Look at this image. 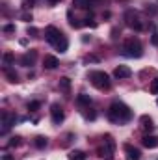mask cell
Here are the masks:
<instances>
[{
  "label": "cell",
  "instance_id": "6da1fadb",
  "mask_svg": "<svg viewBox=\"0 0 158 160\" xmlns=\"http://www.w3.org/2000/svg\"><path fill=\"white\" fill-rule=\"evenodd\" d=\"M108 118H110V121H116V123H125V121H128L132 118V112H130V108L126 104L114 102L110 106V110H108Z\"/></svg>",
  "mask_w": 158,
  "mask_h": 160
},
{
  "label": "cell",
  "instance_id": "ac0fdd59",
  "mask_svg": "<svg viewBox=\"0 0 158 160\" xmlns=\"http://www.w3.org/2000/svg\"><path fill=\"white\" fill-rule=\"evenodd\" d=\"M69 160H86V155L82 151H71L69 153Z\"/></svg>",
  "mask_w": 158,
  "mask_h": 160
},
{
  "label": "cell",
  "instance_id": "5b68a950",
  "mask_svg": "<svg viewBox=\"0 0 158 160\" xmlns=\"http://www.w3.org/2000/svg\"><path fill=\"white\" fill-rule=\"evenodd\" d=\"M15 123H17V116H15V114H11V112H2V132L9 130Z\"/></svg>",
  "mask_w": 158,
  "mask_h": 160
},
{
  "label": "cell",
  "instance_id": "7402d4cb",
  "mask_svg": "<svg viewBox=\"0 0 158 160\" xmlns=\"http://www.w3.org/2000/svg\"><path fill=\"white\" fill-rule=\"evenodd\" d=\"M151 93L158 95V78H155L153 82H151Z\"/></svg>",
  "mask_w": 158,
  "mask_h": 160
},
{
  "label": "cell",
  "instance_id": "5bb4252c",
  "mask_svg": "<svg viewBox=\"0 0 158 160\" xmlns=\"http://www.w3.org/2000/svg\"><path fill=\"white\" fill-rule=\"evenodd\" d=\"M2 62H4V67L7 69V67H9V65H11V63L15 62V56H13L11 52H6V54L2 56Z\"/></svg>",
  "mask_w": 158,
  "mask_h": 160
},
{
  "label": "cell",
  "instance_id": "f1b7e54d",
  "mask_svg": "<svg viewBox=\"0 0 158 160\" xmlns=\"http://www.w3.org/2000/svg\"><path fill=\"white\" fill-rule=\"evenodd\" d=\"M2 160H13V158H11L9 155H4V157H2Z\"/></svg>",
  "mask_w": 158,
  "mask_h": 160
},
{
  "label": "cell",
  "instance_id": "7a4b0ae2",
  "mask_svg": "<svg viewBox=\"0 0 158 160\" xmlns=\"http://www.w3.org/2000/svg\"><path fill=\"white\" fill-rule=\"evenodd\" d=\"M89 80H91V84L97 88V89H110V77L106 75V73H102V71H91L89 73Z\"/></svg>",
  "mask_w": 158,
  "mask_h": 160
},
{
  "label": "cell",
  "instance_id": "30bf717a",
  "mask_svg": "<svg viewBox=\"0 0 158 160\" xmlns=\"http://www.w3.org/2000/svg\"><path fill=\"white\" fill-rule=\"evenodd\" d=\"M43 63H45V69H50V71H52V69H56V67L60 65V62H58V58H56V56H47Z\"/></svg>",
  "mask_w": 158,
  "mask_h": 160
},
{
  "label": "cell",
  "instance_id": "ba28073f",
  "mask_svg": "<svg viewBox=\"0 0 158 160\" xmlns=\"http://www.w3.org/2000/svg\"><path fill=\"white\" fill-rule=\"evenodd\" d=\"M125 151H126V160H140L141 158L140 149H136L132 145H125Z\"/></svg>",
  "mask_w": 158,
  "mask_h": 160
},
{
  "label": "cell",
  "instance_id": "2e32d148",
  "mask_svg": "<svg viewBox=\"0 0 158 160\" xmlns=\"http://www.w3.org/2000/svg\"><path fill=\"white\" fill-rule=\"evenodd\" d=\"M77 102H78L80 106H86V104H89V102H91V97H89V95H86V93H80L78 97H77Z\"/></svg>",
  "mask_w": 158,
  "mask_h": 160
},
{
  "label": "cell",
  "instance_id": "d6986e66",
  "mask_svg": "<svg viewBox=\"0 0 158 160\" xmlns=\"http://www.w3.org/2000/svg\"><path fill=\"white\" fill-rule=\"evenodd\" d=\"M39 106H41L39 101H30V102H28V110H30V112H36Z\"/></svg>",
  "mask_w": 158,
  "mask_h": 160
},
{
  "label": "cell",
  "instance_id": "9c48e42d",
  "mask_svg": "<svg viewBox=\"0 0 158 160\" xmlns=\"http://www.w3.org/2000/svg\"><path fill=\"white\" fill-rule=\"evenodd\" d=\"M141 143L147 149H155V147H158V136H143Z\"/></svg>",
  "mask_w": 158,
  "mask_h": 160
},
{
  "label": "cell",
  "instance_id": "83f0119b",
  "mask_svg": "<svg viewBox=\"0 0 158 160\" xmlns=\"http://www.w3.org/2000/svg\"><path fill=\"white\" fill-rule=\"evenodd\" d=\"M86 60H87V62H99V58H97V56H87Z\"/></svg>",
  "mask_w": 158,
  "mask_h": 160
},
{
  "label": "cell",
  "instance_id": "9a60e30c",
  "mask_svg": "<svg viewBox=\"0 0 158 160\" xmlns=\"http://www.w3.org/2000/svg\"><path fill=\"white\" fill-rule=\"evenodd\" d=\"M58 86H60L62 91H69L71 89V80L67 78V77H63V78H60V84Z\"/></svg>",
  "mask_w": 158,
  "mask_h": 160
},
{
  "label": "cell",
  "instance_id": "8992f818",
  "mask_svg": "<svg viewBox=\"0 0 158 160\" xmlns=\"http://www.w3.org/2000/svg\"><path fill=\"white\" fill-rule=\"evenodd\" d=\"M50 116H52V123H56V125H60V123L63 121V118H65L60 104H52V106H50Z\"/></svg>",
  "mask_w": 158,
  "mask_h": 160
},
{
  "label": "cell",
  "instance_id": "4316f807",
  "mask_svg": "<svg viewBox=\"0 0 158 160\" xmlns=\"http://www.w3.org/2000/svg\"><path fill=\"white\" fill-rule=\"evenodd\" d=\"M22 19H24V21H32V15H30V13H22Z\"/></svg>",
  "mask_w": 158,
  "mask_h": 160
},
{
  "label": "cell",
  "instance_id": "7c38bea8",
  "mask_svg": "<svg viewBox=\"0 0 158 160\" xmlns=\"http://www.w3.org/2000/svg\"><path fill=\"white\" fill-rule=\"evenodd\" d=\"M140 123H141V127H143L145 130H153V127H155V125H153V119H151L149 116H141V118H140Z\"/></svg>",
  "mask_w": 158,
  "mask_h": 160
},
{
  "label": "cell",
  "instance_id": "8fae6325",
  "mask_svg": "<svg viewBox=\"0 0 158 160\" xmlns=\"http://www.w3.org/2000/svg\"><path fill=\"white\" fill-rule=\"evenodd\" d=\"M34 60H36V50H32L30 54H24V56L21 58V63H22L24 67H30V65L34 63Z\"/></svg>",
  "mask_w": 158,
  "mask_h": 160
},
{
  "label": "cell",
  "instance_id": "4dcf8cb0",
  "mask_svg": "<svg viewBox=\"0 0 158 160\" xmlns=\"http://www.w3.org/2000/svg\"><path fill=\"white\" fill-rule=\"evenodd\" d=\"M156 104H158V99H156Z\"/></svg>",
  "mask_w": 158,
  "mask_h": 160
},
{
  "label": "cell",
  "instance_id": "cb8c5ba5",
  "mask_svg": "<svg viewBox=\"0 0 158 160\" xmlns=\"http://www.w3.org/2000/svg\"><path fill=\"white\" fill-rule=\"evenodd\" d=\"M28 36H32V38H37V28L30 26V28H28Z\"/></svg>",
  "mask_w": 158,
  "mask_h": 160
},
{
  "label": "cell",
  "instance_id": "603a6c76",
  "mask_svg": "<svg viewBox=\"0 0 158 160\" xmlns=\"http://www.w3.org/2000/svg\"><path fill=\"white\" fill-rule=\"evenodd\" d=\"M19 143H21V138H19V136H15V138H11V140H9V143H7V145H9V147H17Z\"/></svg>",
  "mask_w": 158,
  "mask_h": 160
},
{
  "label": "cell",
  "instance_id": "f546056e",
  "mask_svg": "<svg viewBox=\"0 0 158 160\" xmlns=\"http://www.w3.org/2000/svg\"><path fill=\"white\" fill-rule=\"evenodd\" d=\"M50 4H58V2H62V0H48Z\"/></svg>",
  "mask_w": 158,
  "mask_h": 160
},
{
  "label": "cell",
  "instance_id": "e0dca14e",
  "mask_svg": "<svg viewBox=\"0 0 158 160\" xmlns=\"http://www.w3.org/2000/svg\"><path fill=\"white\" fill-rule=\"evenodd\" d=\"M34 143H36V147H37V149H45V147H47V143H48V140H47L45 136H37Z\"/></svg>",
  "mask_w": 158,
  "mask_h": 160
},
{
  "label": "cell",
  "instance_id": "3957f363",
  "mask_svg": "<svg viewBox=\"0 0 158 160\" xmlns=\"http://www.w3.org/2000/svg\"><path fill=\"white\" fill-rule=\"evenodd\" d=\"M123 54L128 58H140L143 54V47L138 39H128L123 45Z\"/></svg>",
  "mask_w": 158,
  "mask_h": 160
},
{
  "label": "cell",
  "instance_id": "484cf974",
  "mask_svg": "<svg viewBox=\"0 0 158 160\" xmlns=\"http://www.w3.org/2000/svg\"><path fill=\"white\" fill-rule=\"evenodd\" d=\"M151 43H153L155 47H158V34H153V38H151Z\"/></svg>",
  "mask_w": 158,
  "mask_h": 160
},
{
  "label": "cell",
  "instance_id": "d4e9b609",
  "mask_svg": "<svg viewBox=\"0 0 158 160\" xmlns=\"http://www.w3.org/2000/svg\"><path fill=\"white\" fill-rule=\"evenodd\" d=\"M4 32H7V34L9 32H15V26L13 24H7V26H4Z\"/></svg>",
  "mask_w": 158,
  "mask_h": 160
},
{
  "label": "cell",
  "instance_id": "ffe728a7",
  "mask_svg": "<svg viewBox=\"0 0 158 160\" xmlns=\"http://www.w3.org/2000/svg\"><path fill=\"white\" fill-rule=\"evenodd\" d=\"M73 6H75V8H87L89 2H87V0H73Z\"/></svg>",
  "mask_w": 158,
  "mask_h": 160
},
{
  "label": "cell",
  "instance_id": "52a82bcc",
  "mask_svg": "<svg viewBox=\"0 0 158 160\" xmlns=\"http://www.w3.org/2000/svg\"><path fill=\"white\" fill-rule=\"evenodd\" d=\"M130 75H132V71L126 65H119V67H116V71H114V77L116 78H128Z\"/></svg>",
  "mask_w": 158,
  "mask_h": 160
},
{
  "label": "cell",
  "instance_id": "277c9868",
  "mask_svg": "<svg viewBox=\"0 0 158 160\" xmlns=\"http://www.w3.org/2000/svg\"><path fill=\"white\" fill-rule=\"evenodd\" d=\"M62 36H63V34H62L56 26H47V30H45V38H47V41H48L50 45H54V47H56V43L60 41Z\"/></svg>",
  "mask_w": 158,
  "mask_h": 160
},
{
  "label": "cell",
  "instance_id": "44dd1931",
  "mask_svg": "<svg viewBox=\"0 0 158 160\" xmlns=\"http://www.w3.org/2000/svg\"><path fill=\"white\" fill-rule=\"evenodd\" d=\"M6 75H7V78L11 80V82H17V80H19L17 73H13V71H9V69H6Z\"/></svg>",
  "mask_w": 158,
  "mask_h": 160
},
{
  "label": "cell",
  "instance_id": "4fadbf2b",
  "mask_svg": "<svg viewBox=\"0 0 158 160\" xmlns=\"http://www.w3.org/2000/svg\"><path fill=\"white\" fill-rule=\"evenodd\" d=\"M67 47H69V41H67V38H65V36H62V38H60V41L56 43V48H58L60 52H65V50H67Z\"/></svg>",
  "mask_w": 158,
  "mask_h": 160
}]
</instances>
